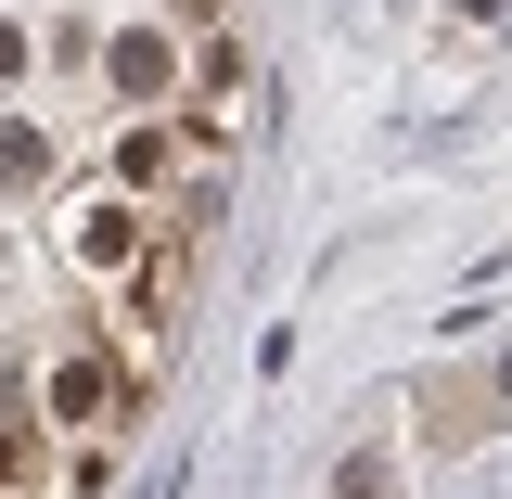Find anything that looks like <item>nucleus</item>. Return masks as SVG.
I'll return each instance as SVG.
<instances>
[{"label":"nucleus","instance_id":"nucleus-1","mask_svg":"<svg viewBox=\"0 0 512 499\" xmlns=\"http://www.w3.org/2000/svg\"><path fill=\"white\" fill-rule=\"evenodd\" d=\"M39 423H52L64 448H116L128 423H141V359H128L116 333H103V308L77 320V333H52V359H39Z\"/></svg>","mask_w":512,"mask_h":499},{"label":"nucleus","instance_id":"nucleus-2","mask_svg":"<svg viewBox=\"0 0 512 499\" xmlns=\"http://www.w3.org/2000/svg\"><path fill=\"white\" fill-rule=\"evenodd\" d=\"M52 423H39V397H13V410H0V499H52L64 487V461H52Z\"/></svg>","mask_w":512,"mask_h":499},{"label":"nucleus","instance_id":"nucleus-3","mask_svg":"<svg viewBox=\"0 0 512 499\" xmlns=\"http://www.w3.org/2000/svg\"><path fill=\"white\" fill-rule=\"evenodd\" d=\"M333 499H397V448H346V461H333Z\"/></svg>","mask_w":512,"mask_h":499},{"label":"nucleus","instance_id":"nucleus-4","mask_svg":"<svg viewBox=\"0 0 512 499\" xmlns=\"http://www.w3.org/2000/svg\"><path fill=\"white\" fill-rule=\"evenodd\" d=\"M0 90H26V26L0 13Z\"/></svg>","mask_w":512,"mask_h":499}]
</instances>
